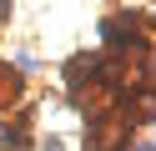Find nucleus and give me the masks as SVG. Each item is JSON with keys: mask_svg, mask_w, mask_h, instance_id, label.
I'll return each instance as SVG.
<instances>
[{"mask_svg": "<svg viewBox=\"0 0 156 151\" xmlns=\"http://www.w3.org/2000/svg\"><path fill=\"white\" fill-rule=\"evenodd\" d=\"M61 81H66V96H86V91L91 86H101V56H91V50H86V56H71L61 66Z\"/></svg>", "mask_w": 156, "mask_h": 151, "instance_id": "2", "label": "nucleus"}, {"mask_svg": "<svg viewBox=\"0 0 156 151\" xmlns=\"http://www.w3.org/2000/svg\"><path fill=\"white\" fill-rule=\"evenodd\" d=\"M101 45H106V56H121L131 66L141 56H151V40L141 30V10H111L101 20Z\"/></svg>", "mask_w": 156, "mask_h": 151, "instance_id": "1", "label": "nucleus"}, {"mask_svg": "<svg viewBox=\"0 0 156 151\" xmlns=\"http://www.w3.org/2000/svg\"><path fill=\"white\" fill-rule=\"evenodd\" d=\"M126 151H156V141H131Z\"/></svg>", "mask_w": 156, "mask_h": 151, "instance_id": "6", "label": "nucleus"}, {"mask_svg": "<svg viewBox=\"0 0 156 151\" xmlns=\"http://www.w3.org/2000/svg\"><path fill=\"white\" fill-rule=\"evenodd\" d=\"M0 151H30V111L0 126Z\"/></svg>", "mask_w": 156, "mask_h": 151, "instance_id": "3", "label": "nucleus"}, {"mask_svg": "<svg viewBox=\"0 0 156 151\" xmlns=\"http://www.w3.org/2000/svg\"><path fill=\"white\" fill-rule=\"evenodd\" d=\"M151 25V35H156V10H141V30Z\"/></svg>", "mask_w": 156, "mask_h": 151, "instance_id": "5", "label": "nucleus"}, {"mask_svg": "<svg viewBox=\"0 0 156 151\" xmlns=\"http://www.w3.org/2000/svg\"><path fill=\"white\" fill-rule=\"evenodd\" d=\"M5 20H10V5H0V25H5Z\"/></svg>", "mask_w": 156, "mask_h": 151, "instance_id": "7", "label": "nucleus"}, {"mask_svg": "<svg viewBox=\"0 0 156 151\" xmlns=\"http://www.w3.org/2000/svg\"><path fill=\"white\" fill-rule=\"evenodd\" d=\"M20 91H25V76H20L15 66H5V60H0V111H15Z\"/></svg>", "mask_w": 156, "mask_h": 151, "instance_id": "4", "label": "nucleus"}]
</instances>
